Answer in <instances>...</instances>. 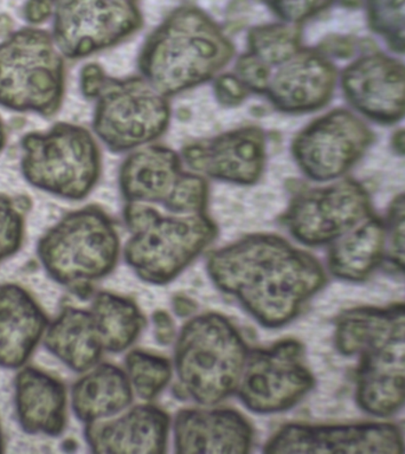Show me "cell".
Instances as JSON below:
<instances>
[{
  "label": "cell",
  "instance_id": "1",
  "mask_svg": "<svg viewBox=\"0 0 405 454\" xmlns=\"http://www.w3.org/2000/svg\"><path fill=\"white\" fill-rule=\"evenodd\" d=\"M208 272L266 328L293 321L326 279L313 255L274 234H252L213 252Z\"/></svg>",
  "mask_w": 405,
  "mask_h": 454
},
{
  "label": "cell",
  "instance_id": "2",
  "mask_svg": "<svg viewBox=\"0 0 405 454\" xmlns=\"http://www.w3.org/2000/svg\"><path fill=\"white\" fill-rule=\"evenodd\" d=\"M336 344L358 357L359 406L377 417L405 404V305L358 308L344 312L336 326Z\"/></svg>",
  "mask_w": 405,
  "mask_h": 454
},
{
  "label": "cell",
  "instance_id": "3",
  "mask_svg": "<svg viewBox=\"0 0 405 454\" xmlns=\"http://www.w3.org/2000/svg\"><path fill=\"white\" fill-rule=\"evenodd\" d=\"M234 52L211 18L195 7H181L149 35L139 67L145 80L169 98L211 80Z\"/></svg>",
  "mask_w": 405,
  "mask_h": 454
},
{
  "label": "cell",
  "instance_id": "4",
  "mask_svg": "<svg viewBox=\"0 0 405 454\" xmlns=\"http://www.w3.org/2000/svg\"><path fill=\"white\" fill-rule=\"evenodd\" d=\"M249 353L240 330L226 316H195L177 339L174 367L181 388L202 406L222 403L236 392Z\"/></svg>",
  "mask_w": 405,
  "mask_h": 454
},
{
  "label": "cell",
  "instance_id": "5",
  "mask_svg": "<svg viewBox=\"0 0 405 454\" xmlns=\"http://www.w3.org/2000/svg\"><path fill=\"white\" fill-rule=\"evenodd\" d=\"M124 220L131 231L124 259L152 284L176 278L217 236V226L205 213L163 215L151 205L127 202Z\"/></svg>",
  "mask_w": 405,
  "mask_h": 454
},
{
  "label": "cell",
  "instance_id": "6",
  "mask_svg": "<svg viewBox=\"0 0 405 454\" xmlns=\"http://www.w3.org/2000/svg\"><path fill=\"white\" fill-rule=\"evenodd\" d=\"M38 257L52 278L64 286H87L109 275L120 254L119 233L98 207L71 212L44 234Z\"/></svg>",
  "mask_w": 405,
  "mask_h": 454
},
{
  "label": "cell",
  "instance_id": "7",
  "mask_svg": "<svg viewBox=\"0 0 405 454\" xmlns=\"http://www.w3.org/2000/svg\"><path fill=\"white\" fill-rule=\"evenodd\" d=\"M66 71L48 32L23 28L0 44V106L52 116L62 105Z\"/></svg>",
  "mask_w": 405,
  "mask_h": 454
},
{
  "label": "cell",
  "instance_id": "8",
  "mask_svg": "<svg viewBox=\"0 0 405 454\" xmlns=\"http://www.w3.org/2000/svg\"><path fill=\"white\" fill-rule=\"evenodd\" d=\"M21 172L32 186L57 197L81 200L99 181L98 145L84 128L59 123L21 138Z\"/></svg>",
  "mask_w": 405,
  "mask_h": 454
},
{
  "label": "cell",
  "instance_id": "9",
  "mask_svg": "<svg viewBox=\"0 0 405 454\" xmlns=\"http://www.w3.org/2000/svg\"><path fill=\"white\" fill-rule=\"evenodd\" d=\"M94 98L92 127L110 151L144 147L162 137L169 126V98L145 78L107 76Z\"/></svg>",
  "mask_w": 405,
  "mask_h": 454
},
{
  "label": "cell",
  "instance_id": "10",
  "mask_svg": "<svg viewBox=\"0 0 405 454\" xmlns=\"http://www.w3.org/2000/svg\"><path fill=\"white\" fill-rule=\"evenodd\" d=\"M313 386L304 346L282 340L249 353L236 392L249 410L270 414L294 407Z\"/></svg>",
  "mask_w": 405,
  "mask_h": 454
},
{
  "label": "cell",
  "instance_id": "11",
  "mask_svg": "<svg viewBox=\"0 0 405 454\" xmlns=\"http://www.w3.org/2000/svg\"><path fill=\"white\" fill-rule=\"evenodd\" d=\"M133 0H56L53 42L68 59L119 44L141 27Z\"/></svg>",
  "mask_w": 405,
  "mask_h": 454
},
{
  "label": "cell",
  "instance_id": "12",
  "mask_svg": "<svg viewBox=\"0 0 405 454\" xmlns=\"http://www.w3.org/2000/svg\"><path fill=\"white\" fill-rule=\"evenodd\" d=\"M369 216L368 194L354 181L300 192L283 215L291 236L308 247L332 244Z\"/></svg>",
  "mask_w": 405,
  "mask_h": 454
},
{
  "label": "cell",
  "instance_id": "13",
  "mask_svg": "<svg viewBox=\"0 0 405 454\" xmlns=\"http://www.w3.org/2000/svg\"><path fill=\"white\" fill-rule=\"evenodd\" d=\"M371 142L368 128L345 110H334L306 127L293 142L295 161L315 181L343 176Z\"/></svg>",
  "mask_w": 405,
  "mask_h": 454
},
{
  "label": "cell",
  "instance_id": "14",
  "mask_svg": "<svg viewBox=\"0 0 405 454\" xmlns=\"http://www.w3.org/2000/svg\"><path fill=\"white\" fill-rule=\"evenodd\" d=\"M403 438L393 425L283 426L266 442V453H398Z\"/></svg>",
  "mask_w": 405,
  "mask_h": 454
},
{
  "label": "cell",
  "instance_id": "15",
  "mask_svg": "<svg viewBox=\"0 0 405 454\" xmlns=\"http://www.w3.org/2000/svg\"><path fill=\"white\" fill-rule=\"evenodd\" d=\"M266 159V135L258 127L227 131L183 149L184 162L195 173L237 184L258 183Z\"/></svg>",
  "mask_w": 405,
  "mask_h": 454
},
{
  "label": "cell",
  "instance_id": "16",
  "mask_svg": "<svg viewBox=\"0 0 405 454\" xmlns=\"http://www.w3.org/2000/svg\"><path fill=\"white\" fill-rule=\"evenodd\" d=\"M334 84L332 64L315 50L301 48L273 67L265 95L281 112H312L329 102Z\"/></svg>",
  "mask_w": 405,
  "mask_h": 454
},
{
  "label": "cell",
  "instance_id": "17",
  "mask_svg": "<svg viewBox=\"0 0 405 454\" xmlns=\"http://www.w3.org/2000/svg\"><path fill=\"white\" fill-rule=\"evenodd\" d=\"M348 101L366 116L393 122L405 114V67L382 55L358 59L344 73Z\"/></svg>",
  "mask_w": 405,
  "mask_h": 454
},
{
  "label": "cell",
  "instance_id": "18",
  "mask_svg": "<svg viewBox=\"0 0 405 454\" xmlns=\"http://www.w3.org/2000/svg\"><path fill=\"white\" fill-rule=\"evenodd\" d=\"M173 433L178 453H248L254 443L247 419L227 408L180 411Z\"/></svg>",
  "mask_w": 405,
  "mask_h": 454
},
{
  "label": "cell",
  "instance_id": "19",
  "mask_svg": "<svg viewBox=\"0 0 405 454\" xmlns=\"http://www.w3.org/2000/svg\"><path fill=\"white\" fill-rule=\"evenodd\" d=\"M169 431L170 418L165 411L141 404L87 424L85 438L96 453L155 454L165 452Z\"/></svg>",
  "mask_w": 405,
  "mask_h": 454
},
{
  "label": "cell",
  "instance_id": "20",
  "mask_svg": "<svg viewBox=\"0 0 405 454\" xmlns=\"http://www.w3.org/2000/svg\"><path fill=\"white\" fill-rule=\"evenodd\" d=\"M46 326L45 315L27 291L12 284L0 287V367H21Z\"/></svg>",
  "mask_w": 405,
  "mask_h": 454
},
{
  "label": "cell",
  "instance_id": "21",
  "mask_svg": "<svg viewBox=\"0 0 405 454\" xmlns=\"http://www.w3.org/2000/svg\"><path fill=\"white\" fill-rule=\"evenodd\" d=\"M183 170L179 156L163 145L135 149L120 170V188L127 202L163 204Z\"/></svg>",
  "mask_w": 405,
  "mask_h": 454
},
{
  "label": "cell",
  "instance_id": "22",
  "mask_svg": "<svg viewBox=\"0 0 405 454\" xmlns=\"http://www.w3.org/2000/svg\"><path fill=\"white\" fill-rule=\"evenodd\" d=\"M16 408L25 432L59 435L66 426V388L46 372L25 368L16 380Z\"/></svg>",
  "mask_w": 405,
  "mask_h": 454
},
{
  "label": "cell",
  "instance_id": "23",
  "mask_svg": "<svg viewBox=\"0 0 405 454\" xmlns=\"http://www.w3.org/2000/svg\"><path fill=\"white\" fill-rule=\"evenodd\" d=\"M44 346L74 372H85L101 360L105 347L91 310L67 308L46 326Z\"/></svg>",
  "mask_w": 405,
  "mask_h": 454
},
{
  "label": "cell",
  "instance_id": "24",
  "mask_svg": "<svg viewBox=\"0 0 405 454\" xmlns=\"http://www.w3.org/2000/svg\"><path fill=\"white\" fill-rule=\"evenodd\" d=\"M133 395L126 372L113 364H96L75 383L71 406L81 421L91 424L126 410Z\"/></svg>",
  "mask_w": 405,
  "mask_h": 454
},
{
  "label": "cell",
  "instance_id": "25",
  "mask_svg": "<svg viewBox=\"0 0 405 454\" xmlns=\"http://www.w3.org/2000/svg\"><path fill=\"white\" fill-rule=\"evenodd\" d=\"M384 257V223L369 215L330 244L329 268L334 276L354 282L368 278Z\"/></svg>",
  "mask_w": 405,
  "mask_h": 454
},
{
  "label": "cell",
  "instance_id": "26",
  "mask_svg": "<svg viewBox=\"0 0 405 454\" xmlns=\"http://www.w3.org/2000/svg\"><path fill=\"white\" fill-rule=\"evenodd\" d=\"M105 350L121 353L137 340L146 325L144 315L133 301L119 294H96L91 308Z\"/></svg>",
  "mask_w": 405,
  "mask_h": 454
},
{
  "label": "cell",
  "instance_id": "27",
  "mask_svg": "<svg viewBox=\"0 0 405 454\" xmlns=\"http://www.w3.org/2000/svg\"><path fill=\"white\" fill-rule=\"evenodd\" d=\"M300 41L295 24L262 25L249 32L248 52L273 69L301 49Z\"/></svg>",
  "mask_w": 405,
  "mask_h": 454
},
{
  "label": "cell",
  "instance_id": "28",
  "mask_svg": "<svg viewBox=\"0 0 405 454\" xmlns=\"http://www.w3.org/2000/svg\"><path fill=\"white\" fill-rule=\"evenodd\" d=\"M126 374L133 392L144 400L158 396L172 379L173 367L166 357L145 350L126 356Z\"/></svg>",
  "mask_w": 405,
  "mask_h": 454
},
{
  "label": "cell",
  "instance_id": "29",
  "mask_svg": "<svg viewBox=\"0 0 405 454\" xmlns=\"http://www.w3.org/2000/svg\"><path fill=\"white\" fill-rule=\"evenodd\" d=\"M209 187L206 181L195 173L181 174L163 207L172 215H198L204 213L208 204Z\"/></svg>",
  "mask_w": 405,
  "mask_h": 454
},
{
  "label": "cell",
  "instance_id": "30",
  "mask_svg": "<svg viewBox=\"0 0 405 454\" xmlns=\"http://www.w3.org/2000/svg\"><path fill=\"white\" fill-rule=\"evenodd\" d=\"M377 30L389 39L394 50L405 51V0H371Z\"/></svg>",
  "mask_w": 405,
  "mask_h": 454
},
{
  "label": "cell",
  "instance_id": "31",
  "mask_svg": "<svg viewBox=\"0 0 405 454\" xmlns=\"http://www.w3.org/2000/svg\"><path fill=\"white\" fill-rule=\"evenodd\" d=\"M23 236V213L10 198L0 195V261L16 254Z\"/></svg>",
  "mask_w": 405,
  "mask_h": 454
},
{
  "label": "cell",
  "instance_id": "32",
  "mask_svg": "<svg viewBox=\"0 0 405 454\" xmlns=\"http://www.w3.org/2000/svg\"><path fill=\"white\" fill-rule=\"evenodd\" d=\"M385 229V257L405 272V195L390 207Z\"/></svg>",
  "mask_w": 405,
  "mask_h": 454
},
{
  "label": "cell",
  "instance_id": "33",
  "mask_svg": "<svg viewBox=\"0 0 405 454\" xmlns=\"http://www.w3.org/2000/svg\"><path fill=\"white\" fill-rule=\"evenodd\" d=\"M277 17L290 24H298L329 6L333 0H262Z\"/></svg>",
  "mask_w": 405,
  "mask_h": 454
},
{
  "label": "cell",
  "instance_id": "34",
  "mask_svg": "<svg viewBox=\"0 0 405 454\" xmlns=\"http://www.w3.org/2000/svg\"><path fill=\"white\" fill-rule=\"evenodd\" d=\"M270 74H272V67L266 66L261 60L247 52L238 59L234 74L240 78L249 92L265 95Z\"/></svg>",
  "mask_w": 405,
  "mask_h": 454
},
{
  "label": "cell",
  "instance_id": "35",
  "mask_svg": "<svg viewBox=\"0 0 405 454\" xmlns=\"http://www.w3.org/2000/svg\"><path fill=\"white\" fill-rule=\"evenodd\" d=\"M218 101L224 106H238L250 94L236 74H220L215 83Z\"/></svg>",
  "mask_w": 405,
  "mask_h": 454
},
{
  "label": "cell",
  "instance_id": "36",
  "mask_svg": "<svg viewBox=\"0 0 405 454\" xmlns=\"http://www.w3.org/2000/svg\"><path fill=\"white\" fill-rule=\"evenodd\" d=\"M107 74L98 64H88L81 71V89L85 98H94Z\"/></svg>",
  "mask_w": 405,
  "mask_h": 454
},
{
  "label": "cell",
  "instance_id": "37",
  "mask_svg": "<svg viewBox=\"0 0 405 454\" xmlns=\"http://www.w3.org/2000/svg\"><path fill=\"white\" fill-rule=\"evenodd\" d=\"M55 0H28L25 6V18L30 23H42L52 16Z\"/></svg>",
  "mask_w": 405,
  "mask_h": 454
},
{
  "label": "cell",
  "instance_id": "38",
  "mask_svg": "<svg viewBox=\"0 0 405 454\" xmlns=\"http://www.w3.org/2000/svg\"><path fill=\"white\" fill-rule=\"evenodd\" d=\"M155 325L156 339L160 343L169 344L172 342L174 337V326L172 319L166 312H156L155 315Z\"/></svg>",
  "mask_w": 405,
  "mask_h": 454
},
{
  "label": "cell",
  "instance_id": "39",
  "mask_svg": "<svg viewBox=\"0 0 405 454\" xmlns=\"http://www.w3.org/2000/svg\"><path fill=\"white\" fill-rule=\"evenodd\" d=\"M6 135L5 130H4V126L2 121H0V151H2L4 145H5Z\"/></svg>",
  "mask_w": 405,
  "mask_h": 454
},
{
  "label": "cell",
  "instance_id": "40",
  "mask_svg": "<svg viewBox=\"0 0 405 454\" xmlns=\"http://www.w3.org/2000/svg\"><path fill=\"white\" fill-rule=\"evenodd\" d=\"M2 446H3V440H2V434H0V452H2Z\"/></svg>",
  "mask_w": 405,
  "mask_h": 454
}]
</instances>
